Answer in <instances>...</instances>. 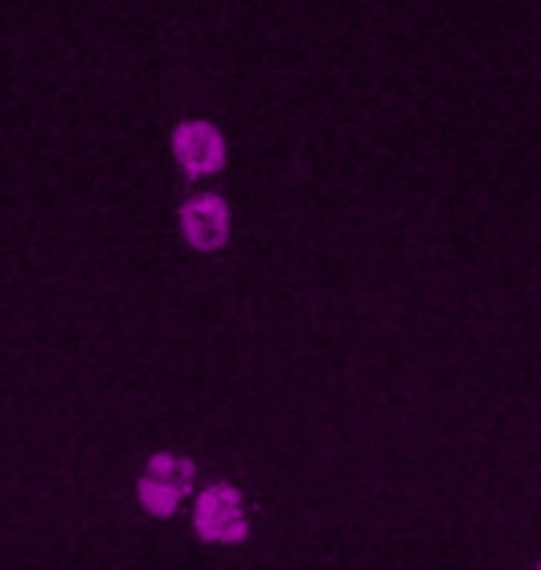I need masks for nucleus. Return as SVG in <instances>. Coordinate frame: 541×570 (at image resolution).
Wrapping results in <instances>:
<instances>
[{"label":"nucleus","instance_id":"obj_1","mask_svg":"<svg viewBox=\"0 0 541 570\" xmlns=\"http://www.w3.org/2000/svg\"><path fill=\"white\" fill-rule=\"evenodd\" d=\"M197 464L189 455H173V452H156L140 472V484H136V497H140L144 513L153 518H173L180 509V501L194 493Z\"/></svg>","mask_w":541,"mask_h":570},{"label":"nucleus","instance_id":"obj_2","mask_svg":"<svg viewBox=\"0 0 541 570\" xmlns=\"http://www.w3.org/2000/svg\"><path fill=\"white\" fill-rule=\"evenodd\" d=\"M194 530H197V538H201V542H214V546L246 542L250 521H246L243 493H238L234 484H209L206 493H197Z\"/></svg>","mask_w":541,"mask_h":570},{"label":"nucleus","instance_id":"obj_3","mask_svg":"<svg viewBox=\"0 0 541 570\" xmlns=\"http://www.w3.org/2000/svg\"><path fill=\"white\" fill-rule=\"evenodd\" d=\"M177 222L194 250H222L230 238V206L218 194H194L180 206Z\"/></svg>","mask_w":541,"mask_h":570},{"label":"nucleus","instance_id":"obj_4","mask_svg":"<svg viewBox=\"0 0 541 570\" xmlns=\"http://www.w3.org/2000/svg\"><path fill=\"white\" fill-rule=\"evenodd\" d=\"M173 153L177 160L185 165L189 177H209V173H218L226 165V140H222V131L206 119H185L177 124L173 131Z\"/></svg>","mask_w":541,"mask_h":570},{"label":"nucleus","instance_id":"obj_5","mask_svg":"<svg viewBox=\"0 0 541 570\" xmlns=\"http://www.w3.org/2000/svg\"><path fill=\"white\" fill-rule=\"evenodd\" d=\"M538 570H541V558H538Z\"/></svg>","mask_w":541,"mask_h":570}]
</instances>
